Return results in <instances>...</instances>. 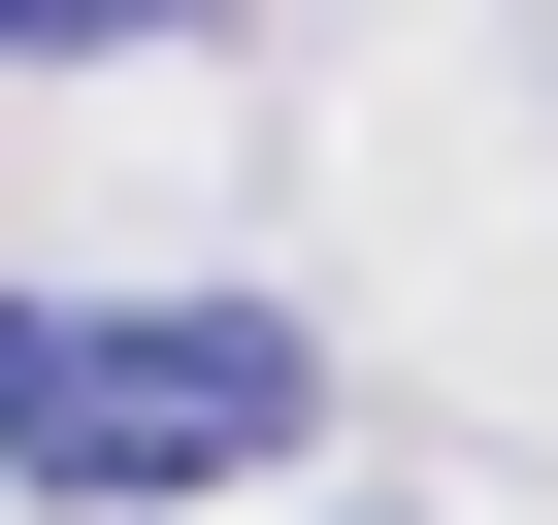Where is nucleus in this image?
Wrapping results in <instances>:
<instances>
[{"instance_id":"2","label":"nucleus","mask_w":558,"mask_h":525,"mask_svg":"<svg viewBox=\"0 0 558 525\" xmlns=\"http://www.w3.org/2000/svg\"><path fill=\"white\" fill-rule=\"evenodd\" d=\"M99 34H197V0H0V66H99Z\"/></svg>"},{"instance_id":"1","label":"nucleus","mask_w":558,"mask_h":525,"mask_svg":"<svg viewBox=\"0 0 558 525\" xmlns=\"http://www.w3.org/2000/svg\"><path fill=\"white\" fill-rule=\"evenodd\" d=\"M329 427V362L263 296H0V460H34L66 525H165V492H263Z\"/></svg>"}]
</instances>
